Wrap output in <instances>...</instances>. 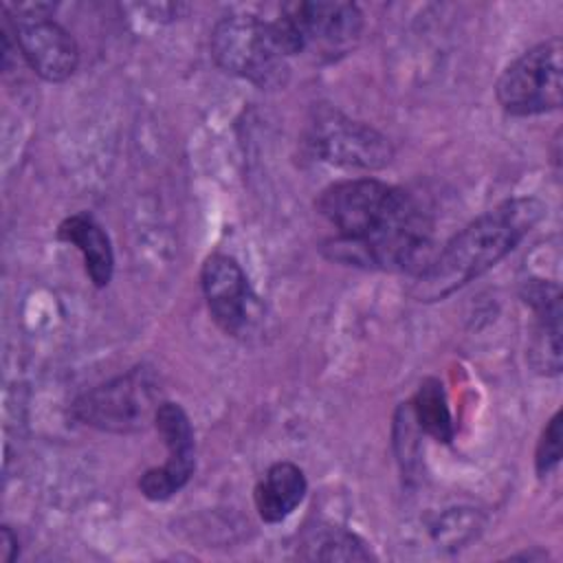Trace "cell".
<instances>
[{
    "mask_svg": "<svg viewBox=\"0 0 563 563\" xmlns=\"http://www.w3.org/2000/svg\"><path fill=\"white\" fill-rule=\"evenodd\" d=\"M57 240L73 244L86 264V273L97 288H106L114 273V251L106 229L90 213H73L57 227Z\"/></svg>",
    "mask_w": 563,
    "mask_h": 563,
    "instance_id": "12",
    "label": "cell"
},
{
    "mask_svg": "<svg viewBox=\"0 0 563 563\" xmlns=\"http://www.w3.org/2000/svg\"><path fill=\"white\" fill-rule=\"evenodd\" d=\"M200 286L213 321L229 336H244L257 321V297L235 257L211 253L200 268Z\"/></svg>",
    "mask_w": 563,
    "mask_h": 563,
    "instance_id": "9",
    "label": "cell"
},
{
    "mask_svg": "<svg viewBox=\"0 0 563 563\" xmlns=\"http://www.w3.org/2000/svg\"><path fill=\"white\" fill-rule=\"evenodd\" d=\"M211 55L216 64L262 90L282 88L288 81L290 66L273 20L251 13L227 15L211 31Z\"/></svg>",
    "mask_w": 563,
    "mask_h": 563,
    "instance_id": "2",
    "label": "cell"
},
{
    "mask_svg": "<svg viewBox=\"0 0 563 563\" xmlns=\"http://www.w3.org/2000/svg\"><path fill=\"white\" fill-rule=\"evenodd\" d=\"M411 413L416 424L420 427L422 433L431 435L438 442L449 444L455 435V427H453V418H451V409H449V400H446V391L440 378H424L413 398L409 400Z\"/></svg>",
    "mask_w": 563,
    "mask_h": 563,
    "instance_id": "14",
    "label": "cell"
},
{
    "mask_svg": "<svg viewBox=\"0 0 563 563\" xmlns=\"http://www.w3.org/2000/svg\"><path fill=\"white\" fill-rule=\"evenodd\" d=\"M416 202L400 187L376 178H352L325 187L317 196L314 209L334 229V238L363 240L396 222Z\"/></svg>",
    "mask_w": 563,
    "mask_h": 563,
    "instance_id": "5",
    "label": "cell"
},
{
    "mask_svg": "<svg viewBox=\"0 0 563 563\" xmlns=\"http://www.w3.org/2000/svg\"><path fill=\"white\" fill-rule=\"evenodd\" d=\"M163 402L158 374L147 365H136L81 391L70 405V416L97 431L128 435L154 427Z\"/></svg>",
    "mask_w": 563,
    "mask_h": 563,
    "instance_id": "3",
    "label": "cell"
},
{
    "mask_svg": "<svg viewBox=\"0 0 563 563\" xmlns=\"http://www.w3.org/2000/svg\"><path fill=\"white\" fill-rule=\"evenodd\" d=\"M561 411H556L541 431L534 451V468L539 477L550 475L561 462Z\"/></svg>",
    "mask_w": 563,
    "mask_h": 563,
    "instance_id": "16",
    "label": "cell"
},
{
    "mask_svg": "<svg viewBox=\"0 0 563 563\" xmlns=\"http://www.w3.org/2000/svg\"><path fill=\"white\" fill-rule=\"evenodd\" d=\"M539 198H508L449 238L413 277L411 297L440 301L499 264L543 218Z\"/></svg>",
    "mask_w": 563,
    "mask_h": 563,
    "instance_id": "1",
    "label": "cell"
},
{
    "mask_svg": "<svg viewBox=\"0 0 563 563\" xmlns=\"http://www.w3.org/2000/svg\"><path fill=\"white\" fill-rule=\"evenodd\" d=\"M497 103L512 117H534L561 108L563 42L550 37L506 66L495 86Z\"/></svg>",
    "mask_w": 563,
    "mask_h": 563,
    "instance_id": "6",
    "label": "cell"
},
{
    "mask_svg": "<svg viewBox=\"0 0 563 563\" xmlns=\"http://www.w3.org/2000/svg\"><path fill=\"white\" fill-rule=\"evenodd\" d=\"M521 299L534 312V334L530 343V363L545 376L561 372V288L556 282L528 279L521 286Z\"/></svg>",
    "mask_w": 563,
    "mask_h": 563,
    "instance_id": "11",
    "label": "cell"
},
{
    "mask_svg": "<svg viewBox=\"0 0 563 563\" xmlns=\"http://www.w3.org/2000/svg\"><path fill=\"white\" fill-rule=\"evenodd\" d=\"M18 537L9 526L0 528V563H13L18 556Z\"/></svg>",
    "mask_w": 563,
    "mask_h": 563,
    "instance_id": "17",
    "label": "cell"
},
{
    "mask_svg": "<svg viewBox=\"0 0 563 563\" xmlns=\"http://www.w3.org/2000/svg\"><path fill=\"white\" fill-rule=\"evenodd\" d=\"M154 427L167 446V460L161 466L147 468L139 479V490L150 501L174 497L196 471V440L187 411L172 400H165L154 418Z\"/></svg>",
    "mask_w": 563,
    "mask_h": 563,
    "instance_id": "10",
    "label": "cell"
},
{
    "mask_svg": "<svg viewBox=\"0 0 563 563\" xmlns=\"http://www.w3.org/2000/svg\"><path fill=\"white\" fill-rule=\"evenodd\" d=\"M301 559L308 561H372L376 559L367 543L341 528V526H319L310 530L301 541Z\"/></svg>",
    "mask_w": 563,
    "mask_h": 563,
    "instance_id": "15",
    "label": "cell"
},
{
    "mask_svg": "<svg viewBox=\"0 0 563 563\" xmlns=\"http://www.w3.org/2000/svg\"><path fill=\"white\" fill-rule=\"evenodd\" d=\"M303 141L319 161L339 167L383 169L394 158V145L383 132L332 106L312 108Z\"/></svg>",
    "mask_w": 563,
    "mask_h": 563,
    "instance_id": "7",
    "label": "cell"
},
{
    "mask_svg": "<svg viewBox=\"0 0 563 563\" xmlns=\"http://www.w3.org/2000/svg\"><path fill=\"white\" fill-rule=\"evenodd\" d=\"M308 482L303 471L295 462H275L266 468L264 477L255 484L253 501L257 515L266 523H279L288 519L303 501Z\"/></svg>",
    "mask_w": 563,
    "mask_h": 563,
    "instance_id": "13",
    "label": "cell"
},
{
    "mask_svg": "<svg viewBox=\"0 0 563 563\" xmlns=\"http://www.w3.org/2000/svg\"><path fill=\"white\" fill-rule=\"evenodd\" d=\"M51 4H20L7 13L15 46L26 64L46 81H66L79 64V46L70 31L51 18Z\"/></svg>",
    "mask_w": 563,
    "mask_h": 563,
    "instance_id": "8",
    "label": "cell"
},
{
    "mask_svg": "<svg viewBox=\"0 0 563 563\" xmlns=\"http://www.w3.org/2000/svg\"><path fill=\"white\" fill-rule=\"evenodd\" d=\"M273 22L288 57L310 53L332 62L352 53L363 33L361 9L341 0L288 2Z\"/></svg>",
    "mask_w": 563,
    "mask_h": 563,
    "instance_id": "4",
    "label": "cell"
}]
</instances>
